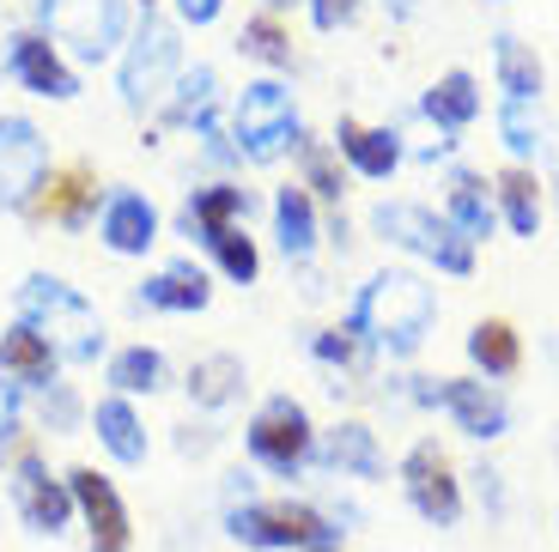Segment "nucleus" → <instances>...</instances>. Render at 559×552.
<instances>
[{
	"label": "nucleus",
	"instance_id": "nucleus-39",
	"mask_svg": "<svg viewBox=\"0 0 559 552\" xmlns=\"http://www.w3.org/2000/svg\"><path fill=\"white\" fill-rule=\"evenodd\" d=\"M305 13L317 31H347L353 19L365 13V0H305Z\"/></svg>",
	"mask_w": 559,
	"mask_h": 552
},
{
	"label": "nucleus",
	"instance_id": "nucleus-36",
	"mask_svg": "<svg viewBox=\"0 0 559 552\" xmlns=\"http://www.w3.org/2000/svg\"><path fill=\"white\" fill-rule=\"evenodd\" d=\"M207 255H213V267H219L231 286H255V279H262V249H255L250 225H231V231H219V237L207 243Z\"/></svg>",
	"mask_w": 559,
	"mask_h": 552
},
{
	"label": "nucleus",
	"instance_id": "nucleus-28",
	"mask_svg": "<svg viewBox=\"0 0 559 552\" xmlns=\"http://www.w3.org/2000/svg\"><path fill=\"white\" fill-rule=\"evenodd\" d=\"M492 80H499L504 104H542V92H547L542 56H535L518 31H499L492 37Z\"/></svg>",
	"mask_w": 559,
	"mask_h": 552
},
{
	"label": "nucleus",
	"instance_id": "nucleus-25",
	"mask_svg": "<svg viewBox=\"0 0 559 552\" xmlns=\"http://www.w3.org/2000/svg\"><path fill=\"white\" fill-rule=\"evenodd\" d=\"M219 97H225L219 68L195 61V68H182V73H177L170 97L158 104V122H165V128H195V134H201V128L219 122Z\"/></svg>",
	"mask_w": 559,
	"mask_h": 552
},
{
	"label": "nucleus",
	"instance_id": "nucleus-41",
	"mask_svg": "<svg viewBox=\"0 0 559 552\" xmlns=\"http://www.w3.org/2000/svg\"><path fill=\"white\" fill-rule=\"evenodd\" d=\"M170 13H177V25H189V31H207V25H219L225 0H170Z\"/></svg>",
	"mask_w": 559,
	"mask_h": 552
},
{
	"label": "nucleus",
	"instance_id": "nucleus-12",
	"mask_svg": "<svg viewBox=\"0 0 559 552\" xmlns=\"http://www.w3.org/2000/svg\"><path fill=\"white\" fill-rule=\"evenodd\" d=\"M73 492V523L85 528V547L92 552H134V516H128V497L110 473L98 468H68L61 473Z\"/></svg>",
	"mask_w": 559,
	"mask_h": 552
},
{
	"label": "nucleus",
	"instance_id": "nucleus-35",
	"mask_svg": "<svg viewBox=\"0 0 559 552\" xmlns=\"http://www.w3.org/2000/svg\"><path fill=\"white\" fill-rule=\"evenodd\" d=\"M238 56H243V61H255V68H267L274 80H286V68H293V31L280 25L274 13L243 19V31H238Z\"/></svg>",
	"mask_w": 559,
	"mask_h": 552
},
{
	"label": "nucleus",
	"instance_id": "nucleus-17",
	"mask_svg": "<svg viewBox=\"0 0 559 552\" xmlns=\"http://www.w3.org/2000/svg\"><path fill=\"white\" fill-rule=\"evenodd\" d=\"M98 243L110 249V255H146V249L158 243V207L146 201L140 189H110L98 207Z\"/></svg>",
	"mask_w": 559,
	"mask_h": 552
},
{
	"label": "nucleus",
	"instance_id": "nucleus-23",
	"mask_svg": "<svg viewBox=\"0 0 559 552\" xmlns=\"http://www.w3.org/2000/svg\"><path fill=\"white\" fill-rule=\"evenodd\" d=\"M0 376H7V383H19L25 395H37V388L61 383V352L43 340L31 322H13V328L0 334Z\"/></svg>",
	"mask_w": 559,
	"mask_h": 552
},
{
	"label": "nucleus",
	"instance_id": "nucleus-29",
	"mask_svg": "<svg viewBox=\"0 0 559 552\" xmlns=\"http://www.w3.org/2000/svg\"><path fill=\"white\" fill-rule=\"evenodd\" d=\"M182 388H189V400H195L201 413H225V407H238V400H243V388H250V371H243L238 352H207V359L189 364Z\"/></svg>",
	"mask_w": 559,
	"mask_h": 552
},
{
	"label": "nucleus",
	"instance_id": "nucleus-15",
	"mask_svg": "<svg viewBox=\"0 0 559 552\" xmlns=\"http://www.w3.org/2000/svg\"><path fill=\"white\" fill-rule=\"evenodd\" d=\"M335 158L353 170V177H365V182H390L395 170L407 165V140H402V128H378V122H353V116H341L335 122Z\"/></svg>",
	"mask_w": 559,
	"mask_h": 552
},
{
	"label": "nucleus",
	"instance_id": "nucleus-31",
	"mask_svg": "<svg viewBox=\"0 0 559 552\" xmlns=\"http://www.w3.org/2000/svg\"><path fill=\"white\" fill-rule=\"evenodd\" d=\"M104 383H110V395H158V388L170 383V359L158 352V346L134 340V346H116L110 359H104Z\"/></svg>",
	"mask_w": 559,
	"mask_h": 552
},
{
	"label": "nucleus",
	"instance_id": "nucleus-13",
	"mask_svg": "<svg viewBox=\"0 0 559 552\" xmlns=\"http://www.w3.org/2000/svg\"><path fill=\"white\" fill-rule=\"evenodd\" d=\"M7 80H19L31 97H49V104H73L80 97V68L61 56L56 37H43V31H19L7 43Z\"/></svg>",
	"mask_w": 559,
	"mask_h": 552
},
{
	"label": "nucleus",
	"instance_id": "nucleus-40",
	"mask_svg": "<svg viewBox=\"0 0 559 552\" xmlns=\"http://www.w3.org/2000/svg\"><path fill=\"white\" fill-rule=\"evenodd\" d=\"M19 419H25V388L0 376V449L19 437Z\"/></svg>",
	"mask_w": 559,
	"mask_h": 552
},
{
	"label": "nucleus",
	"instance_id": "nucleus-19",
	"mask_svg": "<svg viewBox=\"0 0 559 552\" xmlns=\"http://www.w3.org/2000/svg\"><path fill=\"white\" fill-rule=\"evenodd\" d=\"M250 213H255V194L250 189H238V182H207V189H195L189 201H182L177 225H182V237H195V243L207 249L219 231L250 225Z\"/></svg>",
	"mask_w": 559,
	"mask_h": 552
},
{
	"label": "nucleus",
	"instance_id": "nucleus-27",
	"mask_svg": "<svg viewBox=\"0 0 559 552\" xmlns=\"http://www.w3.org/2000/svg\"><path fill=\"white\" fill-rule=\"evenodd\" d=\"M462 352H468L480 383H504V376L523 371V334L504 316H480L475 328L462 334Z\"/></svg>",
	"mask_w": 559,
	"mask_h": 552
},
{
	"label": "nucleus",
	"instance_id": "nucleus-22",
	"mask_svg": "<svg viewBox=\"0 0 559 552\" xmlns=\"http://www.w3.org/2000/svg\"><path fill=\"white\" fill-rule=\"evenodd\" d=\"M444 213L450 225H456V237H468V243H487L492 231H499V207H492V177L487 170H468V165H456L450 170V189H444Z\"/></svg>",
	"mask_w": 559,
	"mask_h": 552
},
{
	"label": "nucleus",
	"instance_id": "nucleus-42",
	"mask_svg": "<svg viewBox=\"0 0 559 552\" xmlns=\"http://www.w3.org/2000/svg\"><path fill=\"white\" fill-rule=\"evenodd\" d=\"M383 7H390L395 19H414V13H419V0H383Z\"/></svg>",
	"mask_w": 559,
	"mask_h": 552
},
{
	"label": "nucleus",
	"instance_id": "nucleus-16",
	"mask_svg": "<svg viewBox=\"0 0 559 552\" xmlns=\"http://www.w3.org/2000/svg\"><path fill=\"white\" fill-rule=\"evenodd\" d=\"M317 468L371 485V480L390 473V461H383V443H378V431L365 425V419H335L329 431H317Z\"/></svg>",
	"mask_w": 559,
	"mask_h": 552
},
{
	"label": "nucleus",
	"instance_id": "nucleus-11",
	"mask_svg": "<svg viewBox=\"0 0 559 552\" xmlns=\"http://www.w3.org/2000/svg\"><path fill=\"white\" fill-rule=\"evenodd\" d=\"M56 158L31 116H0V213H37Z\"/></svg>",
	"mask_w": 559,
	"mask_h": 552
},
{
	"label": "nucleus",
	"instance_id": "nucleus-8",
	"mask_svg": "<svg viewBox=\"0 0 559 552\" xmlns=\"http://www.w3.org/2000/svg\"><path fill=\"white\" fill-rule=\"evenodd\" d=\"M37 31L61 43V56L73 61H116L128 31H134V7L128 0H37Z\"/></svg>",
	"mask_w": 559,
	"mask_h": 552
},
{
	"label": "nucleus",
	"instance_id": "nucleus-3",
	"mask_svg": "<svg viewBox=\"0 0 559 552\" xmlns=\"http://www.w3.org/2000/svg\"><path fill=\"white\" fill-rule=\"evenodd\" d=\"M13 304H19V322H31V328L61 352V364H98L104 316L80 286H68V279H56V274H25Z\"/></svg>",
	"mask_w": 559,
	"mask_h": 552
},
{
	"label": "nucleus",
	"instance_id": "nucleus-4",
	"mask_svg": "<svg viewBox=\"0 0 559 552\" xmlns=\"http://www.w3.org/2000/svg\"><path fill=\"white\" fill-rule=\"evenodd\" d=\"M177 73H182V25L165 19L158 7H146V13L134 19V31H128L122 56H116V92H122V110L128 116H153L158 104L170 97Z\"/></svg>",
	"mask_w": 559,
	"mask_h": 552
},
{
	"label": "nucleus",
	"instance_id": "nucleus-45",
	"mask_svg": "<svg viewBox=\"0 0 559 552\" xmlns=\"http://www.w3.org/2000/svg\"><path fill=\"white\" fill-rule=\"evenodd\" d=\"M492 7H504V0H492Z\"/></svg>",
	"mask_w": 559,
	"mask_h": 552
},
{
	"label": "nucleus",
	"instance_id": "nucleus-2",
	"mask_svg": "<svg viewBox=\"0 0 559 552\" xmlns=\"http://www.w3.org/2000/svg\"><path fill=\"white\" fill-rule=\"evenodd\" d=\"M225 535L250 552H341L347 528L310 497H243L225 504Z\"/></svg>",
	"mask_w": 559,
	"mask_h": 552
},
{
	"label": "nucleus",
	"instance_id": "nucleus-6",
	"mask_svg": "<svg viewBox=\"0 0 559 552\" xmlns=\"http://www.w3.org/2000/svg\"><path fill=\"white\" fill-rule=\"evenodd\" d=\"M371 231L390 249H407L414 262L438 267V274H450V279L475 274V243L456 237V225L438 207H426V201H378V207H371Z\"/></svg>",
	"mask_w": 559,
	"mask_h": 552
},
{
	"label": "nucleus",
	"instance_id": "nucleus-20",
	"mask_svg": "<svg viewBox=\"0 0 559 552\" xmlns=\"http://www.w3.org/2000/svg\"><path fill=\"white\" fill-rule=\"evenodd\" d=\"M267 219H274V243H280V255H286V262L305 267L310 255H317L322 213H317V201H310L298 182H280V189L267 194Z\"/></svg>",
	"mask_w": 559,
	"mask_h": 552
},
{
	"label": "nucleus",
	"instance_id": "nucleus-32",
	"mask_svg": "<svg viewBox=\"0 0 559 552\" xmlns=\"http://www.w3.org/2000/svg\"><path fill=\"white\" fill-rule=\"evenodd\" d=\"M492 128H499V146L511 153V165H523V170H535V158H547V146H554V128H547L542 104H499Z\"/></svg>",
	"mask_w": 559,
	"mask_h": 552
},
{
	"label": "nucleus",
	"instance_id": "nucleus-38",
	"mask_svg": "<svg viewBox=\"0 0 559 552\" xmlns=\"http://www.w3.org/2000/svg\"><path fill=\"white\" fill-rule=\"evenodd\" d=\"M462 485H475V504L492 516V523H499V516L511 511V492H504V473L492 468V461H480V468H468V473H462Z\"/></svg>",
	"mask_w": 559,
	"mask_h": 552
},
{
	"label": "nucleus",
	"instance_id": "nucleus-1",
	"mask_svg": "<svg viewBox=\"0 0 559 552\" xmlns=\"http://www.w3.org/2000/svg\"><path fill=\"white\" fill-rule=\"evenodd\" d=\"M347 322L365 334V346L378 359H414L419 346L432 340L438 322V291L414 274V267H378L353 291Z\"/></svg>",
	"mask_w": 559,
	"mask_h": 552
},
{
	"label": "nucleus",
	"instance_id": "nucleus-18",
	"mask_svg": "<svg viewBox=\"0 0 559 552\" xmlns=\"http://www.w3.org/2000/svg\"><path fill=\"white\" fill-rule=\"evenodd\" d=\"M85 425L98 431V449L116 461V468H146L153 437H146V419H140V407L128 395H98L92 413H85Z\"/></svg>",
	"mask_w": 559,
	"mask_h": 552
},
{
	"label": "nucleus",
	"instance_id": "nucleus-26",
	"mask_svg": "<svg viewBox=\"0 0 559 552\" xmlns=\"http://www.w3.org/2000/svg\"><path fill=\"white\" fill-rule=\"evenodd\" d=\"M492 207H499V225L511 237H542V219H547V182L523 165H504L492 177Z\"/></svg>",
	"mask_w": 559,
	"mask_h": 552
},
{
	"label": "nucleus",
	"instance_id": "nucleus-43",
	"mask_svg": "<svg viewBox=\"0 0 559 552\" xmlns=\"http://www.w3.org/2000/svg\"><path fill=\"white\" fill-rule=\"evenodd\" d=\"M293 7H305V0H262V13H274V19H280V13H293Z\"/></svg>",
	"mask_w": 559,
	"mask_h": 552
},
{
	"label": "nucleus",
	"instance_id": "nucleus-24",
	"mask_svg": "<svg viewBox=\"0 0 559 552\" xmlns=\"http://www.w3.org/2000/svg\"><path fill=\"white\" fill-rule=\"evenodd\" d=\"M419 116L438 128L444 140H456L462 128H475L480 122V80L468 68H450V73H438L426 92H419Z\"/></svg>",
	"mask_w": 559,
	"mask_h": 552
},
{
	"label": "nucleus",
	"instance_id": "nucleus-14",
	"mask_svg": "<svg viewBox=\"0 0 559 552\" xmlns=\"http://www.w3.org/2000/svg\"><path fill=\"white\" fill-rule=\"evenodd\" d=\"M438 407L456 419L462 437L475 443H499L511 431V400H504L499 383H480L475 371L468 376H438Z\"/></svg>",
	"mask_w": 559,
	"mask_h": 552
},
{
	"label": "nucleus",
	"instance_id": "nucleus-33",
	"mask_svg": "<svg viewBox=\"0 0 559 552\" xmlns=\"http://www.w3.org/2000/svg\"><path fill=\"white\" fill-rule=\"evenodd\" d=\"M293 158H298V189L310 194V201H329V207H341V194H347V165L335 158V146L329 140H298L293 146Z\"/></svg>",
	"mask_w": 559,
	"mask_h": 552
},
{
	"label": "nucleus",
	"instance_id": "nucleus-34",
	"mask_svg": "<svg viewBox=\"0 0 559 552\" xmlns=\"http://www.w3.org/2000/svg\"><path fill=\"white\" fill-rule=\"evenodd\" d=\"M310 359H317L322 371H335V376H371L378 352L365 346V334L353 328V322H335V328H317V334H310Z\"/></svg>",
	"mask_w": 559,
	"mask_h": 552
},
{
	"label": "nucleus",
	"instance_id": "nucleus-21",
	"mask_svg": "<svg viewBox=\"0 0 559 552\" xmlns=\"http://www.w3.org/2000/svg\"><path fill=\"white\" fill-rule=\"evenodd\" d=\"M134 304L140 310H165V316H195V310L213 304V274L195 267V262H170V267H158V274L140 279Z\"/></svg>",
	"mask_w": 559,
	"mask_h": 552
},
{
	"label": "nucleus",
	"instance_id": "nucleus-5",
	"mask_svg": "<svg viewBox=\"0 0 559 552\" xmlns=\"http://www.w3.org/2000/svg\"><path fill=\"white\" fill-rule=\"evenodd\" d=\"M305 140V116H298V92L274 73L250 80L231 104V146L243 165H280Z\"/></svg>",
	"mask_w": 559,
	"mask_h": 552
},
{
	"label": "nucleus",
	"instance_id": "nucleus-7",
	"mask_svg": "<svg viewBox=\"0 0 559 552\" xmlns=\"http://www.w3.org/2000/svg\"><path fill=\"white\" fill-rule=\"evenodd\" d=\"M317 431L322 425L298 395H267L243 425V449L274 480H305V468H317Z\"/></svg>",
	"mask_w": 559,
	"mask_h": 552
},
{
	"label": "nucleus",
	"instance_id": "nucleus-37",
	"mask_svg": "<svg viewBox=\"0 0 559 552\" xmlns=\"http://www.w3.org/2000/svg\"><path fill=\"white\" fill-rule=\"evenodd\" d=\"M85 407L80 400V388L73 383H49V388H37V425L49 431V437H73V431L85 425Z\"/></svg>",
	"mask_w": 559,
	"mask_h": 552
},
{
	"label": "nucleus",
	"instance_id": "nucleus-30",
	"mask_svg": "<svg viewBox=\"0 0 559 552\" xmlns=\"http://www.w3.org/2000/svg\"><path fill=\"white\" fill-rule=\"evenodd\" d=\"M98 177L85 165H68V170H49V182H43V201H37V213L43 219H56V225H68V231H80L85 219H98Z\"/></svg>",
	"mask_w": 559,
	"mask_h": 552
},
{
	"label": "nucleus",
	"instance_id": "nucleus-9",
	"mask_svg": "<svg viewBox=\"0 0 559 552\" xmlns=\"http://www.w3.org/2000/svg\"><path fill=\"white\" fill-rule=\"evenodd\" d=\"M0 461H7V497H13L19 523L31 528V535L43 540H61L73 528V492L61 473H49V461H43L37 443H7L0 449Z\"/></svg>",
	"mask_w": 559,
	"mask_h": 552
},
{
	"label": "nucleus",
	"instance_id": "nucleus-44",
	"mask_svg": "<svg viewBox=\"0 0 559 552\" xmlns=\"http://www.w3.org/2000/svg\"><path fill=\"white\" fill-rule=\"evenodd\" d=\"M146 7H153V0H140V13H146Z\"/></svg>",
	"mask_w": 559,
	"mask_h": 552
},
{
	"label": "nucleus",
	"instance_id": "nucleus-10",
	"mask_svg": "<svg viewBox=\"0 0 559 552\" xmlns=\"http://www.w3.org/2000/svg\"><path fill=\"white\" fill-rule=\"evenodd\" d=\"M395 480H402V497L414 504V516H426L432 528H456L462 511H468L462 473L450 468V456H444V443H438V437H419L414 449L402 456Z\"/></svg>",
	"mask_w": 559,
	"mask_h": 552
}]
</instances>
